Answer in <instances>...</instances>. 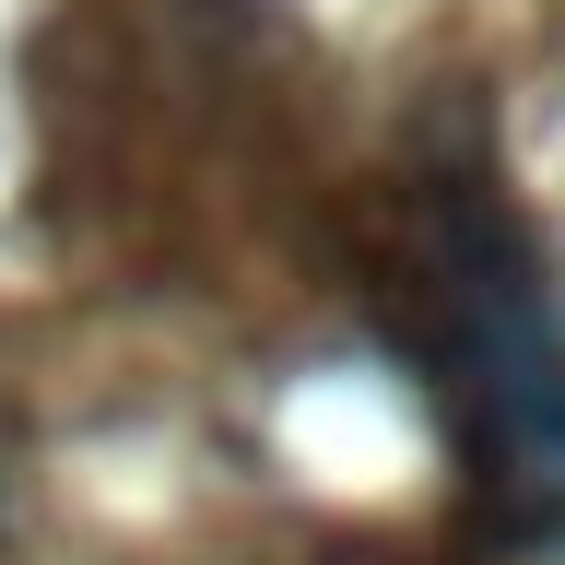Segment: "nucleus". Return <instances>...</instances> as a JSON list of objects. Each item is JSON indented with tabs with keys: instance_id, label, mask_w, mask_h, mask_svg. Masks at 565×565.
I'll use <instances>...</instances> for the list:
<instances>
[{
	"instance_id": "obj_1",
	"label": "nucleus",
	"mask_w": 565,
	"mask_h": 565,
	"mask_svg": "<svg viewBox=\"0 0 565 565\" xmlns=\"http://www.w3.org/2000/svg\"><path fill=\"white\" fill-rule=\"evenodd\" d=\"M401 342L448 413L494 565H565V318L483 177H424L401 236Z\"/></svg>"
}]
</instances>
